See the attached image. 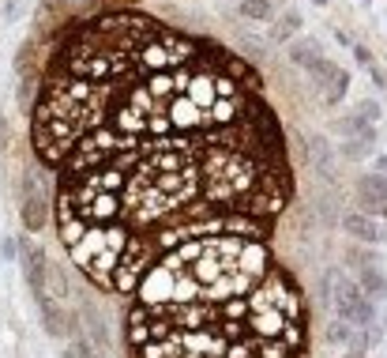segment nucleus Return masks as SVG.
Segmentation results:
<instances>
[{"instance_id":"nucleus-1","label":"nucleus","mask_w":387,"mask_h":358,"mask_svg":"<svg viewBox=\"0 0 387 358\" xmlns=\"http://www.w3.org/2000/svg\"><path fill=\"white\" fill-rule=\"evenodd\" d=\"M34 151L57 170L64 249L117 295L196 237H271L293 193L256 72L136 11L64 38L34 102Z\"/></svg>"},{"instance_id":"nucleus-2","label":"nucleus","mask_w":387,"mask_h":358,"mask_svg":"<svg viewBox=\"0 0 387 358\" xmlns=\"http://www.w3.org/2000/svg\"><path fill=\"white\" fill-rule=\"evenodd\" d=\"M324 298L331 302V310H335L339 321L361 328V332L376 324V302H372L361 290V283L350 280L346 272H339V268L324 272Z\"/></svg>"},{"instance_id":"nucleus-3","label":"nucleus","mask_w":387,"mask_h":358,"mask_svg":"<svg viewBox=\"0 0 387 358\" xmlns=\"http://www.w3.org/2000/svg\"><path fill=\"white\" fill-rule=\"evenodd\" d=\"M309 79H312V87L324 95V102L327 106H335V102H342L346 98V91H350V72L346 68H339L335 61H319V64H312L309 68Z\"/></svg>"},{"instance_id":"nucleus-4","label":"nucleus","mask_w":387,"mask_h":358,"mask_svg":"<svg viewBox=\"0 0 387 358\" xmlns=\"http://www.w3.org/2000/svg\"><path fill=\"white\" fill-rule=\"evenodd\" d=\"M19 264H23V275H26V287L31 295H49V260H46V249L23 237V249H19Z\"/></svg>"},{"instance_id":"nucleus-5","label":"nucleus","mask_w":387,"mask_h":358,"mask_svg":"<svg viewBox=\"0 0 387 358\" xmlns=\"http://www.w3.org/2000/svg\"><path fill=\"white\" fill-rule=\"evenodd\" d=\"M34 306H38V313H42V328H46L53 339H68V336L79 339V324H75V317L64 310L57 298L38 295V298H34Z\"/></svg>"},{"instance_id":"nucleus-6","label":"nucleus","mask_w":387,"mask_h":358,"mask_svg":"<svg viewBox=\"0 0 387 358\" xmlns=\"http://www.w3.org/2000/svg\"><path fill=\"white\" fill-rule=\"evenodd\" d=\"M350 268L357 272V283H361V290L372 302H387V275L376 268V257L357 249V253H350Z\"/></svg>"},{"instance_id":"nucleus-7","label":"nucleus","mask_w":387,"mask_h":358,"mask_svg":"<svg viewBox=\"0 0 387 358\" xmlns=\"http://www.w3.org/2000/svg\"><path fill=\"white\" fill-rule=\"evenodd\" d=\"M19 215H23V227H26V230H42L46 219H49L46 196H42V189H38L34 174L23 178V204H19Z\"/></svg>"},{"instance_id":"nucleus-8","label":"nucleus","mask_w":387,"mask_h":358,"mask_svg":"<svg viewBox=\"0 0 387 358\" xmlns=\"http://www.w3.org/2000/svg\"><path fill=\"white\" fill-rule=\"evenodd\" d=\"M342 230L354 237V242L361 245H380L383 242V227L376 215H369V211H346L342 215Z\"/></svg>"},{"instance_id":"nucleus-9","label":"nucleus","mask_w":387,"mask_h":358,"mask_svg":"<svg viewBox=\"0 0 387 358\" xmlns=\"http://www.w3.org/2000/svg\"><path fill=\"white\" fill-rule=\"evenodd\" d=\"M301 148H304V158H309V166L316 170L319 178H331L335 174V148H331V140L327 136H319V132H309V136L301 140Z\"/></svg>"},{"instance_id":"nucleus-10","label":"nucleus","mask_w":387,"mask_h":358,"mask_svg":"<svg viewBox=\"0 0 387 358\" xmlns=\"http://www.w3.org/2000/svg\"><path fill=\"white\" fill-rule=\"evenodd\" d=\"M286 57H290V64H297V68H304V72H309L312 64H319V61H324V46H319V38H312V34H301V38H293V42H290Z\"/></svg>"},{"instance_id":"nucleus-11","label":"nucleus","mask_w":387,"mask_h":358,"mask_svg":"<svg viewBox=\"0 0 387 358\" xmlns=\"http://www.w3.org/2000/svg\"><path fill=\"white\" fill-rule=\"evenodd\" d=\"M357 196H361L365 211H376V208H387V178L383 174H365L361 181H357Z\"/></svg>"},{"instance_id":"nucleus-12","label":"nucleus","mask_w":387,"mask_h":358,"mask_svg":"<svg viewBox=\"0 0 387 358\" xmlns=\"http://www.w3.org/2000/svg\"><path fill=\"white\" fill-rule=\"evenodd\" d=\"M301 23H304V16H301L297 8H290L282 19H275V23H271V42L290 46L293 38H301V34H297V31H301Z\"/></svg>"},{"instance_id":"nucleus-13","label":"nucleus","mask_w":387,"mask_h":358,"mask_svg":"<svg viewBox=\"0 0 387 358\" xmlns=\"http://www.w3.org/2000/svg\"><path fill=\"white\" fill-rule=\"evenodd\" d=\"M241 19L271 23L275 19V4H271V0H241Z\"/></svg>"},{"instance_id":"nucleus-14","label":"nucleus","mask_w":387,"mask_h":358,"mask_svg":"<svg viewBox=\"0 0 387 358\" xmlns=\"http://www.w3.org/2000/svg\"><path fill=\"white\" fill-rule=\"evenodd\" d=\"M372 148H376V132H369V136H354V140H342L339 155H342V158H365Z\"/></svg>"},{"instance_id":"nucleus-15","label":"nucleus","mask_w":387,"mask_h":358,"mask_svg":"<svg viewBox=\"0 0 387 358\" xmlns=\"http://www.w3.org/2000/svg\"><path fill=\"white\" fill-rule=\"evenodd\" d=\"M327 343H354V324H346V321H331L327 324Z\"/></svg>"},{"instance_id":"nucleus-16","label":"nucleus","mask_w":387,"mask_h":358,"mask_svg":"<svg viewBox=\"0 0 387 358\" xmlns=\"http://www.w3.org/2000/svg\"><path fill=\"white\" fill-rule=\"evenodd\" d=\"M87 332H90V339H95L102 351L110 347V336H105V324H102V317H95V310H87Z\"/></svg>"},{"instance_id":"nucleus-17","label":"nucleus","mask_w":387,"mask_h":358,"mask_svg":"<svg viewBox=\"0 0 387 358\" xmlns=\"http://www.w3.org/2000/svg\"><path fill=\"white\" fill-rule=\"evenodd\" d=\"M354 113H361L369 125H376V121H380V102H376V98H361V102H357V110H354Z\"/></svg>"},{"instance_id":"nucleus-18","label":"nucleus","mask_w":387,"mask_h":358,"mask_svg":"<svg viewBox=\"0 0 387 358\" xmlns=\"http://www.w3.org/2000/svg\"><path fill=\"white\" fill-rule=\"evenodd\" d=\"M19 249H23V242L8 234L4 242H0V257H4V260H19Z\"/></svg>"},{"instance_id":"nucleus-19","label":"nucleus","mask_w":387,"mask_h":358,"mask_svg":"<svg viewBox=\"0 0 387 358\" xmlns=\"http://www.w3.org/2000/svg\"><path fill=\"white\" fill-rule=\"evenodd\" d=\"M354 57H357V64H365V68H372V64H376V61H372V49H369V46H354Z\"/></svg>"},{"instance_id":"nucleus-20","label":"nucleus","mask_w":387,"mask_h":358,"mask_svg":"<svg viewBox=\"0 0 387 358\" xmlns=\"http://www.w3.org/2000/svg\"><path fill=\"white\" fill-rule=\"evenodd\" d=\"M19 4H23V0H4V4H0L4 19H16V16H19Z\"/></svg>"},{"instance_id":"nucleus-21","label":"nucleus","mask_w":387,"mask_h":358,"mask_svg":"<svg viewBox=\"0 0 387 358\" xmlns=\"http://www.w3.org/2000/svg\"><path fill=\"white\" fill-rule=\"evenodd\" d=\"M369 76H372V83H376V87H387V76H383V68H380V64H372V68H369Z\"/></svg>"},{"instance_id":"nucleus-22","label":"nucleus","mask_w":387,"mask_h":358,"mask_svg":"<svg viewBox=\"0 0 387 358\" xmlns=\"http://www.w3.org/2000/svg\"><path fill=\"white\" fill-rule=\"evenodd\" d=\"M372 170H376V174H383V178H387V155H376V163H372Z\"/></svg>"},{"instance_id":"nucleus-23","label":"nucleus","mask_w":387,"mask_h":358,"mask_svg":"<svg viewBox=\"0 0 387 358\" xmlns=\"http://www.w3.org/2000/svg\"><path fill=\"white\" fill-rule=\"evenodd\" d=\"M346 358H369V351H365V347H357V343H354V347H350V354H346Z\"/></svg>"},{"instance_id":"nucleus-24","label":"nucleus","mask_w":387,"mask_h":358,"mask_svg":"<svg viewBox=\"0 0 387 358\" xmlns=\"http://www.w3.org/2000/svg\"><path fill=\"white\" fill-rule=\"evenodd\" d=\"M60 358H79V354H75V347H68V351H64Z\"/></svg>"},{"instance_id":"nucleus-25","label":"nucleus","mask_w":387,"mask_h":358,"mask_svg":"<svg viewBox=\"0 0 387 358\" xmlns=\"http://www.w3.org/2000/svg\"><path fill=\"white\" fill-rule=\"evenodd\" d=\"M316 4H319V8H324V4H327V0H316Z\"/></svg>"},{"instance_id":"nucleus-26","label":"nucleus","mask_w":387,"mask_h":358,"mask_svg":"<svg viewBox=\"0 0 387 358\" xmlns=\"http://www.w3.org/2000/svg\"><path fill=\"white\" fill-rule=\"evenodd\" d=\"M271 4H286V0H271Z\"/></svg>"},{"instance_id":"nucleus-27","label":"nucleus","mask_w":387,"mask_h":358,"mask_svg":"<svg viewBox=\"0 0 387 358\" xmlns=\"http://www.w3.org/2000/svg\"><path fill=\"white\" fill-rule=\"evenodd\" d=\"M361 4H372V0H361Z\"/></svg>"}]
</instances>
